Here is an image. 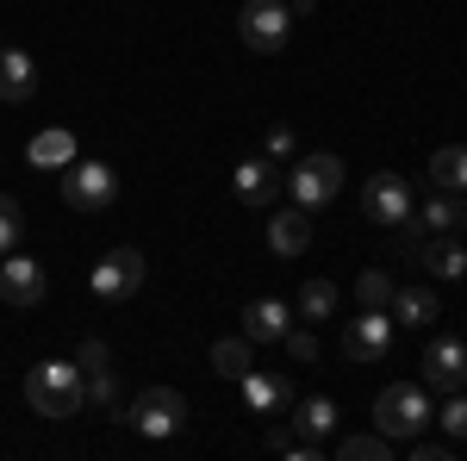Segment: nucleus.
<instances>
[{"label": "nucleus", "instance_id": "4be33fe9", "mask_svg": "<svg viewBox=\"0 0 467 461\" xmlns=\"http://www.w3.org/2000/svg\"><path fill=\"white\" fill-rule=\"evenodd\" d=\"M337 456L343 461H387V456H399V443L380 436V430H349V436L337 443Z\"/></svg>", "mask_w": 467, "mask_h": 461}, {"label": "nucleus", "instance_id": "412c9836", "mask_svg": "<svg viewBox=\"0 0 467 461\" xmlns=\"http://www.w3.org/2000/svg\"><path fill=\"white\" fill-rule=\"evenodd\" d=\"M255 343H250V337H218V343H213V368H218V374H224V381H244V374H250V368H255Z\"/></svg>", "mask_w": 467, "mask_h": 461}, {"label": "nucleus", "instance_id": "9b49d317", "mask_svg": "<svg viewBox=\"0 0 467 461\" xmlns=\"http://www.w3.org/2000/svg\"><path fill=\"white\" fill-rule=\"evenodd\" d=\"M424 387H436V393L467 387V343L462 337H436L431 350H424Z\"/></svg>", "mask_w": 467, "mask_h": 461}, {"label": "nucleus", "instance_id": "7ed1b4c3", "mask_svg": "<svg viewBox=\"0 0 467 461\" xmlns=\"http://www.w3.org/2000/svg\"><path fill=\"white\" fill-rule=\"evenodd\" d=\"M343 175H349V169H343L330 150H318V156H299L281 187L293 194V206H299V213H324V206L343 194Z\"/></svg>", "mask_w": 467, "mask_h": 461}, {"label": "nucleus", "instance_id": "f704fd0d", "mask_svg": "<svg viewBox=\"0 0 467 461\" xmlns=\"http://www.w3.org/2000/svg\"><path fill=\"white\" fill-rule=\"evenodd\" d=\"M287 6H293V19H306V13H312L318 0H287Z\"/></svg>", "mask_w": 467, "mask_h": 461}, {"label": "nucleus", "instance_id": "dca6fc26", "mask_svg": "<svg viewBox=\"0 0 467 461\" xmlns=\"http://www.w3.org/2000/svg\"><path fill=\"white\" fill-rule=\"evenodd\" d=\"M287 418L299 424V436H306V443H324V436L337 430V399H330V393H312V399L287 405Z\"/></svg>", "mask_w": 467, "mask_h": 461}, {"label": "nucleus", "instance_id": "aec40b11", "mask_svg": "<svg viewBox=\"0 0 467 461\" xmlns=\"http://www.w3.org/2000/svg\"><path fill=\"white\" fill-rule=\"evenodd\" d=\"M26 156H32V169H69V162H75V131H57V125H50V131H37V138H32Z\"/></svg>", "mask_w": 467, "mask_h": 461}, {"label": "nucleus", "instance_id": "f8f14e48", "mask_svg": "<svg viewBox=\"0 0 467 461\" xmlns=\"http://www.w3.org/2000/svg\"><path fill=\"white\" fill-rule=\"evenodd\" d=\"M281 162L275 156H250V162H237V175H231V187H237V200L244 206H275V194H281Z\"/></svg>", "mask_w": 467, "mask_h": 461}, {"label": "nucleus", "instance_id": "423d86ee", "mask_svg": "<svg viewBox=\"0 0 467 461\" xmlns=\"http://www.w3.org/2000/svg\"><path fill=\"white\" fill-rule=\"evenodd\" d=\"M237 32H244V44H250L255 57H281L293 37V6L287 0H244Z\"/></svg>", "mask_w": 467, "mask_h": 461}, {"label": "nucleus", "instance_id": "7c9ffc66", "mask_svg": "<svg viewBox=\"0 0 467 461\" xmlns=\"http://www.w3.org/2000/svg\"><path fill=\"white\" fill-rule=\"evenodd\" d=\"M281 350H287L293 361H299V368H312V361H318V337H312V330H293V324H287V337H281Z\"/></svg>", "mask_w": 467, "mask_h": 461}, {"label": "nucleus", "instance_id": "39448f33", "mask_svg": "<svg viewBox=\"0 0 467 461\" xmlns=\"http://www.w3.org/2000/svg\"><path fill=\"white\" fill-rule=\"evenodd\" d=\"M125 424L138 430L144 443H169V436H181L187 430V393L175 387H150L131 412H125Z\"/></svg>", "mask_w": 467, "mask_h": 461}, {"label": "nucleus", "instance_id": "473e14b6", "mask_svg": "<svg viewBox=\"0 0 467 461\" xmlns=\"http://www.w3.org/2000/svg\"><path fill=\"white\" fill-rule=\"evenodd\" d=\"M405 456H418V461H449V456H455V443H449V436H442V443H424V436H411V443H405Z\"/></svg>", "mask_w": 467, "mask_h": 461}, {"label": "nucleus", "instance_id": "20e7f679", "mask_svg": "<svg viewBox=\"0 0 467 461\" xmlns=\"http://www.w3.org/2000/svg\"><path fill=\"white\" fill-rule=\"evenodd\" d=\"M112 200H119V169H112V162H69V169H63V206H69V213L100 218Z\"/></svg>", "mask_w": 467, "mask_h": 461}, {"label": "nucleus", "instance_id": "f257e3e1", "mask_svg": "<svg viewBox=\"0 0 467 461\" xmlns=\"http://www.w3.org/2000/svg\"><path fill=\"white\" fill-rule=\"evenodd\" d=\"M81 399H88V381H81L75 361H37L32 374H26V405H32L37 418H50V424L75 418Z\"/></svg>", "mask_w": 467, "mask_h": 461}, {"label": "nucleus", "instance_id": "4468645a", "mask_svg": "<svg viewBox=\"0 0 467 461\" xmlns=\"http://www.w3.org/2000/svg\"><path fill=\"white\" fill-rule=\"evenodd\" d=\"M287 324H293V306L275 299V293H262V299H250V312H244V337L250 343H281Z\"/></svg>", "mask_w": 467, "mask_h": 461}, {"label": "nucleus", "instance_id": "b1692460", "mask_svg": "<svg viewBox=\"0 0 467 461\" xmlns=\"http://www.w3.org/2000/svg\"><path fill=\"white\" fill-rule=\"evenodd\" d=\"M424 231H436V237H455V231H467V206L462 200H449V194H436L431 206H424Z\"/></svg>", "mask_w": 467, "mask_h": 461}, {"label": "nucleus", "instance_id": "c85d7f7f", "mask_svg": "<svg viewBox=\"0 0 467 461\" xmlns=\"http://www.w3.org/2000/svg\"><path fill=\"white\" fill-rule=\"evenodd\" d=\"M19 237H26V213H19V200H13V194H0V256H6V249H19Z\"/></svg>", "mask_w": 467, "mask_h": 461}, {"label": "nucleus", "instance_id": "bb28decb", "mask_svg": "<svg viewBox=\"0 0 467 461\" xmlns=\"http://www.w3.org/2000/svg\"><path fill=\"white\" fill-rule=\"evenodd\" d=\"M393 275H387V268H361L356 275V299L361 306H387V299H393Z\"/></svg>", "mask_w": 467, "mask_h": 461}, {"label": "nucleus", "instance_id": "c756f323", "mask_svg": "<svg viewBox=\"0 0 467 461\" xmlns=\"http://www.w3.org/2000/svg\"><path fill=\"white\" fill-rule=\"evenodd\" d=\"M81 381H88V399H94L100 412L125 418V412H119V381H112V368H100V374H81Z\"/></svg>", "mask_w": 467, "mask_h": 461}, {"label": "nucleus", "instance_id": "72a5a7b5", "mask_svg": "<svg viewBox=\"0 0 467 461\" xmlns=\"http://www.w3.org/2000/svg\"><path fill=\"white\" fill-rule=\"evenodd\" d=\"M268 156H275V162H287V156H293V131H287V125H268Z\"/></svg>", "mask_w": 467, "mask_h": 461}, {"label": "nucleus", "instance_id": "6e6552de", "mask_svg": "<svg viewBox=\"0 0 467 461\" xmlns=\"http://www.w3.org/2000/svg\"><path fill=\"white\" fill-rule=\"evenodd\" d=\"M387 350H393V312L387 306H361V319H349V330H343V355L374 368V361H387Z\"/></svg>", "mask_w": 467, "mask_h": 461}, {"label": "nucleus", "instance_id": "393cba45", "mask_svg": "<svg viewBox=\"0 0 467 461\" xmlns=\"http://www.w3.org/2000/svg\"><path fill=\"white\" fill-rule=\"evenodd\" d=\"M299 312H306V319H330V312H337V281L312 275V281L299 287Z\"/></svg>", "mask_w": 467, "mask_h": 461}, {"label": "nucleus", "instance_id": "0eeeda50", "mask_svg": "<svg viewBox=\"0 0 467 461\" xmlns=\"http://www.w3.org/2000/svg\"><path fill=\"white\" fill-rule=\"evenodd\" d=\"M150 281V262L138 256L131 244H119V249H107L100 262H94V275H88V287L100 293V299H131L138 287Z\"/></svg>", "mask_w": 467, "mask_h": 461}, {"label": "nucleus", "instance_id": "2f4dec72", "mask_svg": "<svg viewBox=\"0 0 467 461\" xmlns=\"http://www.w3.org/2000/svg\"><path fill=\"white\" fill-rule=\"evenodd\" d=\"M75 368H81V374H100V368H112L107 343H100V337H88V343H81V350H75Z\"/></svg>", "mask_w": 467, "mask_h": 461}, {"label": "nucleus", "instance_id": "f03ea898", "mask_svg": "<svg viewBox=\"0 0 467 461\" xmlns=\"http://www.w3.org/2000/svg\"><path fill=\"white\" fill-rule=\"evenodd\" d=\"M424 424H431V393H424V381H399V387H387L374 399V430L393 436L399 449L411 436H424Z\"/></svg>", "mask_w": 467, "mask_h": 461}, {"label": "nucleus", "instance_id": "f3484780", "mask_svg": "<svg viewBox=\"0 0 467 461\" xmlns=\"http://www.w3.org/2000/svg\"><path fill=\"white\" fill-rule=\"evenodd\" d=\"M37 94V63L26 57V50H0V100H32Z\"/></svg>", "mask_w": 467, "mask_h": 461}, {"label": "nucleus", "instance_id": "ddd939ff", "mask_svg": "<svg viewBox=\"0 0 467 461\" xmlns=\"http://www.w3.org/2000/svg\"><path fill=\"white\" fill-rule=\"evenodd\" d=\"M237 387H244L250 418H281V412L293 405V381H287V374H262V368H250Z\"/></svg>", "mask_w": 467, "mask_h": 461}, {"label": "nucleus", "instance_id": "9d476101", "mask_svg": "<svg viewBox=\"0 0 467 461\" xmlns=\"http://www.w3.org/2000/svg\"><path fill=\"white\" fill-rule=\"evenodd\" d=\"M361 206H368V218H380V225H399V218L411 213V181L399 175V169L368 175V187H361Z\"/></svg>", "mask_w": 467, "mask_h": 461}, {"label": "nucleus", "instance_id": "1a4fd4ad", "mask_svg": "<svg viewBox=\"0 0 467 461\" xmlns=\"http://www.w3.org/2000/svg\"><path fill=\"white\" fill-rule=\"evenodd\" d=\"M44 293H50V268L6 249V256H0V299L19 306V312H32V306H44Z\"/></svg>", "mask_w": 467, "mask_h": 461}, {"label": "nucleus", "instance_id": "5701e85b", "mask_svg": "<svg viewBox=\"0 0 467 461\" xmlns=\"http://www.w3.org/2000/svg\"><path fill=\"white\" fill-rule=\"evenodd\" d=\"M431 181L436 187H449V194H462L467 187V143H442L431 156Z\"/></svg>", "mask_w": 467, "mask_h": 461}, {"label": "nucleus", "instance_id": "a211bd4d", "mask_svg": "<svg viewBox=\"0 0 467 461\" xmlns=\"http://www.w3.org/2000/svg\"><path fill=\"white\" fill-rule=\"evenodd\" d=\"M306 244H312V218L299 213V206H293V213H275L268 218V249H275V256H306Z\"/></svg>", "mask_w": 467, "mask_h": 461}, {"label": "nucleus", "instance_id": "6ab92c4d", "mask_svg": "<svg viewBox=\"0 0 467 461\" xmlns=\"http://www.w3.org/2000/svg\"><path fill=\"white\" fill-rule=\"evenodd\" d=\"M418 268H424V275H436V281H462V275H467V249L455 244V237H436V244H424Z\"/></svg>", "mask_w": 467, "mask_h": 461}, {"label": "nucleus", "instance_id": "cd10ccee", "mask_svg": "<svg viewBox=\"0 0 467 461\" xmlns=\"http://www.w3.org/2000/svg\"><path fill=\"white\" fill-rule=\"evenodd\" d=\"M393 249L405 256V262H418V256H424V218H418V213H405L393 225Z\"/></svg>", "mask_w": 467, "mask_h": 461}, {"label": "nucleus", "instance_id": "a878e982", "mask_svg": "<svg viewBox=\"0 0 467 461\" xmlns=\"http://www.w3.org/2000/svg\"><path fill=\"white\" fill-rule=\"evenodd\" d=\"M449 443H467V393H442V412H431Z\"/></svg>", "mask_w": 467, "mask_h": 461}, {"label": "nucleus", "instance_id": "2eb2a0df", "mask_svg": "<svg viewBox=\"0 0 467 461\" xmlns=\"http://www.w3.org/2000/svg\"><path fill=\"white\" fill-rule=\"evenodd\" d=\"M387 312H393L399 324H411V330H431V324L442 319V299H436V287H393Z\"/></svg>", "mask_w": 467, "mask_h": 461}]
</instances>
